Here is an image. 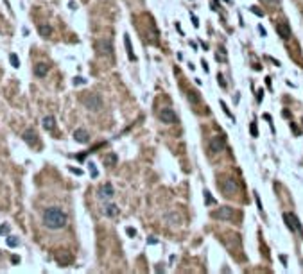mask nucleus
<instances>
[{"instance_id": "c756f323", "label": "nucleus", "mask_w": 303, "mask_h": 274, "mask_svg": "<svg viewBox=\"0 0 303 274\" xmlns=\"http://www.w3.org/2000/svg\"><path fill=\"white\" fill-rule=\"evenodd\" d=\"M127 235H129V237H135V235H136V229H135V228H127Z\"/></svg>"}, {"instance_id": "4c0bfd02", "label": "nucleus", "mask_w": 303, "mask_h": 274, "mask_svg": "<svg viewBox=\"0 0 303 274\" xmlns=\"http://www.w3.org/2000/svg\"><path fill=\"white\" fill-rule=\"evenodd\" d=\"M68 7H70V9H77V7H75V2H68Z\"/></svg>"}, {"instance_id": "aec40b11", "label": "nucleus", "mask_w": 303, "mask_h": 274, "mask_svg": "<svg viewBox=\"0 0 303 274\" xmlns=\"http://www.w3.org/2000/svg\"><path fill=\"white\" fill-rule=\"evenodd\" d=\"M88 169H90V176H92V178H97V176H99V170L95 167V163L90 161V163H88Z\"/></svg>"}, {"instance_id": "6e6552de", "label": "nucleus", "mask_w": 303, "mask_h": 274, "mask_svg": "<svg viewBox=\"0 0 303 274\" xmlns=\"http://www.w3.org/2000/svg\"><path fill=\"white\" fill-rule=\"evenodd\" d=\"M22 138H23V142L27 143V145H34L36 142H38V135H36V131L34 129H25L23 131V135H22Z\"/></svg>"}, {"instance_id": "393cba45", "label": "nucleus", "mask_w": 303, "mask_h": 274, "mask_svg": "<svg viewBox=\"0 0 303 274\" xmlns=\"http://www.w3.org/2000/svg\"><path fill=\"white\" fill-rule=\"evenodd\" d=\"M104 161L108 163V165H113V163H117V156H115V154H110V156H108Z\"/></svg>"}, {"instance_id": "f3484780", "label": "nucleus", "mask_w": 303, "mask_h": 274, "mask_svg": "<svg viewBox=\"0 0 303 274\" xmlns=\"http://www.w3.org/2000/svg\"><path fill=\"white\" fill-rule=\"evenodd\" d=\"M38 31H40V34H42L43 38H49V36L52 34V29H50L49 25H40V27H38Z\"/></svg>"}, {"instance_id": "0eeeda50", "label": "nucleus", "mask_w": 303, "mask_h": 274, "mask_svg": "<svg viewBox=\"0 0 303 274\" xmlns=\"http://www.w3.org/2000/svg\"><path fill=\"white\" fill-rule=\"evenodd\" d=\"M113 194H115V190H113V185H111V183H106V185H102V186L99 188V197H101V199H111Z\"/></svg>"}, {"instance_id": "b1692460", "label": "nucleus", "mask_w": 303, "mask_h": 274, "mask_svg": "<svg viewBox=\"0 0 303 274\" xmlns=\"http://www.w3.org/2000/svg\"><path fill=\"white\" fill-rule=\"evenodd\" d=\"M74 84H75V86H79V84H86V79H84V77H81V75H77V77L74 79Z\"/></svg>"}, {"instance_id": "7c9ffc66", "label": "nucleus", "mask_w": 303, "mask_h": 274, "mask_svg": "<svg viewBox=\"0 0 303 274\" xmlns=\"http://www.w3.org/2000/svg\"><path fill=\"white\" fill-rule=\"evenodd\" d=\"M70 172H74V174H77V176H81V174H83V170H79V169H74V167H70Z\"/></svg>"}, {"instance_id": "7ed1b4c3", "label": "nucleus", "mask_w": 303, "mask_h": 274, "mask_svg": "<svg viewBox=\"0 0 303 274\" xmlns=\"http://www.w3.org/2000/svg\"><path fill=\"white\" fill-rule=\"evenodd\" d=\"M158 116H160V120H161L163 124H176V122H178V116H176V113H174L170 108H163V109H160Z\"/></svg>"}, {"instance_id": "6ab92c4d", "label": "nucleus", "mask_w": 303, "mask_h": 274, "mask_svg": "<svg viewBox=\"0 0 303 274\" xmlns=\"http://www.w3.org/2000/svg\"><path fill=\"white\" fill-rule=\"evenodd\" d=\"M9 61H11V66H13V68H18V66H20V59H18L16 54H9Z\"/></svg>"}, {"instance_id": "473e14b6", "label": "nucleus", "mask_w": 303, "mask_h": 274, "mask_svg": "<svg viewBox=\"0 0 303 274\" xmlns=\"http://www.w3.org/2000/svg\"><path fill=\"white\" fill-rule=\"evenodd\" d=\"M11 262H13V264H18V262H20V258H18L16 254H13V256H11Z\"/></svg>"}, {"instance_id": "39448f33", "label": "nucleus", "mask_w": 303, "mask_h": 274, "mask_svg": "<svg viewBox=\"0 0 303 274\" xmlns=\"http://www.w3.org/2000/svg\"><path fill=\"white\" fill-rule=\"evenodd\" d=\"M221 190H222L224 195H231V194H235V192L239 190V185L235 183V179L228 178V179H224L222 183H221Z\"/></svg>"}, {"instance_id": "cd10ccee", "label": "nucleus", "mask_w": 303, "mask_h": 274, "mask_svg": "<svg viewBox=\"0 0 303 274\" xmlns=\"http://www.w3.org/2000/svg\"><path fill=\"white\" fill-rule=\"evenodd\" d=\"M251 13H255L257 16H264V11H262V9H257V7H251Z\"/></svg>"}, {"instance_id": "ddd939ff", "label": "nucleus", "mask_w": 303, "mask_h": 274, "mask_svg": "<svg viewBox=\"0 0 303 274\" xmlns=\"http://www.w3.org/2000/svg\"><path fill=\"white\" fill-rule=\"evenodd\" d=\"M276 31H278V34L282 36L283 40H287V38H291V27H289L287 23H280V25L276 27Z\"/></svg>"}, {"instance_id": "20e7f679", "label": "nucleus", "mask_w": 303, "mask_h": 274, "mask_svg": "<svg viewBox=\"0 0 303 274\" xmlns=\"http://www.w3.org/2000/svg\"><path fill=\"white\" fill-rule=\"evenodd\" d=\"M224 147H226V138H224V135H215V136L210 140V149L213 152H222Z\"/></svg>"}, {"instance_id": "5701e85b", "label": "nucleus", "mask_w": 303, "mask_h": 274, "mask_svg": "<svg viewBox=\"0 0 303 274\" xmlns=\"http://www.w3.org/2000/svg\"><path fill=\"white\" fill-rule=\"evenodd\" d=\"M205 199H206V204H215V199H212L208 190H205Z\"/></svg>"}, {"instance_id": "c85d7f7f", "label": "nucleus", "mask_w": 303, "mask_h": 274, "mask_svg": "<svg viewBox=\"0 0 303 274\" xmlns=\"http://www.w3.org/2000/svg\"><path fill=\"white\" fill-rule=\"evenodd\" d=\"M188 99H190L192 102H196V100H197V95H196V92H188Z\"/></svg>"}, {"instance_id": "f8f14e48", "label": "nucleus", "mask_w": 303, "mask_h": 274, "mask_svg": "<svg viewBox=\"0 0 303 274\" xmlns=\"http://www.w3.org/2000/svg\"><path fill=\"white\" fill-rule=\"evenodd\" d=\"M47 74H49V65L47 63H38L34 66V75L36 77H45Z\"/></svg>"}, {"instance_id": "412c9836", "label": "nucleus", "mask_w": 303, "mask_h": 274, "mask_svg": "<svg viewBox=\"0 0 303 274\" xmlns=\"http://www.w3.org/2000/svg\"><path fill=\"white\" fill-rule=\"evenodd\" d=\"M249 131H251V136H258V129H257V124L255 122H251V126H249Z\"/></svg>"}, {"instance_id": "423d86ee", "label": "nucleus", "mask_w": 303, "mask_h": 274, "mask_svg": "<svg viewBox=\"0 0 303 274\" xmlns=\"http://www.w3.org/2000/svg\"><path fill=\"white\" fill-rule=\"evenodd\" d=\"M283 221H285V224L289 226L291 231H298V229H301V226H300V222H298V219H296L294 213H283Z\"/></svg>"}, {"instance_id": "c9c22d12", "label": "nucleus", "mask_w": 303, "mask_h": 274, "mask_svg": "<svg viewBox=\"0 0 303 274\" xmlns=\"http://www.w3.org/2000/svg\"><path fill=\"white\" fill-rule=\"evenodd\" d=\"M264 2H269V4H274V6H278V4H280V0H264Z\"/></svg>"}, {"instance_id": "f704fd0d", "label": "nucleus", "mask_w": 303, "mask_h": 274, "mask_svg": "<svg viewBox=\"0 0 303 274\" xmlns=\"http://www.w3.org/2000/svg\"><path fill=\"white\" fill-rule=\"evenodd\" d=\"M280 260H282V264H283V265H287V256H283V254H280Z\"/></svg>"}, {"instance_id": "58836bf2", "label": "nucleus", "mask_w": 303, "mask_h": 274, "mask_svg": "<svg viewBox=\"0 0 303 274\" xmlns=\"http://www.w3.org/2000/svg\"><path fill=\"white\" fill-rule=\"evenodd\" d=\"M258 31H260L262 36H265V31H264V27H262V25H258Z\"/></svg>"}, {"instance_id": "a878e982", "label": "nucleus", "mask_w": 303, "mask_h": 274, "mask_svg": "<svg viewBox=\"0 0 303 274\" xmlns=\"http://www.w3.org/2000/svg\"><path fill=\"white\" fill-rule=\"evenodd\" d=\"M9 229H11L9 224H2V226H0V235H6V233H9Z\"/></svg>"}, {"instance_id": "9d476101", "label": "nucleus", "mask_w": 303, "mask_h": 274, "mask_svg": "<svg viewBox=\"0 0 303 274\" xmlns=\"http://www.w3.org/2000/svg\"><path fill=\"white\" fill-rule=\"evenodd\" d=\"M231 215H233V210H231V208H228V206L219 208V210L213 213V217H215V219H222V221H230Z\"/></svg>"}, {"instance_id": "4be33fe9", "label": "nucleus", "mask_w": 303, "mask_h": 274, "mask_svg": "<svg viewBox=\"0 0 303 274\" xmlns=\"http://www.w3.org/2000/svg\"><path fill=\"white\" fill-rule=\"evenodd\" d=\"M255 202H257V208H258V210H260V211H264V206H262L260 195H258V194H257V192H255Z\"/></svg>"}, {"instance_id": "9b49d317", "label": "nucleus", "mask_w": 303, "mask_h": 274, "mask_svg": "<svg viewBox=\"0 0 303 274\" xmlns=\"http://www.w3.org/2000/svg\"><path fill=\"white\" fill-rule=\"evenodd\" d=\"M74 140H75L77 143H88L90 136H88V133H86L84 129H77V131L74 133Z\"/></svg>"}, {"instance_id": "72a5a7b5", "label": "nucleus", "mask_w": 303, "mask_h": 274, "mask_svg": "<svg viewBox=\"0 0 303 274\" xmlns=\"http://www.w3.org/2000/svg\"><path fill=\"white\" fill-rule=\"evenodd\" d=\"M192 23H194V27H197V25H199L197 18H196V16H194V14H192Z\"/></svg>"}, {"instance_id": "1a4fd4ad", "label": "nucleus", "mask_w": 303, "mask_h": 274, "mask_svg": "<svg viewBox=\"0 0 303 274\" xmlns=\"http://www.w3.org/2000/svg\"><path fill=\"white\" fill-rule=\"evenodd\" d=\"M97 49H99V52L104 54V56H110V54L113 52V47H111L110 40H99L97 41Z\"/></svg>"}, {"instance_id": "a211bd4d", "label": "nucleus", "mask_w": 303, "mask_h": 274, "mask_svg": "<svg viewBox=\"0 0 303 274\" xmlns=\"http://www.w3.org/2000/svg\"><path fill=\"white\" fill-rule=\"evenodd\" d=\"M6 244H7L9 247H18V245H20V238H18V237H7V238H6Z\"/></svg>"}, {"instance_id": "dca6fc26", "label": "nucleus", "mask_w": 303, "mask_h": 274, "mask_svg": "<svg viewBox=\"0 0 303 274\" xmlns=\"http://www.w3.org/2000/svg\"><path fill=\"white\" fill-rule=\"evenodd\" d=\"M54 127H56L54 116H45V118H43V129H45V131H54Z\"/></svg>"}, {"instance_id": "f257e3e1", "label": "nucleus", "mask_w": 303, "mask_h": 274, "mask_svg": "<svg viewBox=\"0 0 303 274\" xmlns=\"http://www.w3.org/2000/svg\"><path fill=\"white\" fill-rule=\"evenodd\" d=\"M66 222H68V215L59 206L45 208V211H43V224L49 229H61V228L66 226Z\"/></svg>"}, {"instance_id": "ea45409f", "label": "nucleus", "mask_w": 303, "mask_h": 274, "mask_svg": "<svg viewBox=\"0 0 303 274\" xmlns=\"http://www.w3.org/2000/svg\"><path fill=\"white\" fill-rule=\"evenodd\" d=\"M264 118H265V120H273V118H271V115H269V113H264Z\"/></svg>"}, {"instance_id": "4468645a", "label": "nucleus", "mask_w": 303, "mask_h": 274, "mask_svg": "<svg viewBox=\"0 0 303 274\" xmlns=\"http://www.w3.org/2000/svg\"><path fill=\"white\" fill-rule=\"evenodd\" d=\"M104 215L110 217V219H111V217H117V215H118V208H117L115 204H106L104 206Z\"/></svg>"}, {"instance_id": "f03ea898", "label": "nucleus", "mask_w": 303, "mask_h": 274, "mask_svg": "<svg viewBox=\"0 0 303 274\" xmlns=\"http://www.w3.org/2000/svg\"><path fill=\"white\" fill-rule=\"evenodd\" d=\"M83 102H84V106H86L88 109H92V111H97V109L102 108V100H101V97L95 95V93H90L88 97H84Z\"/></svg>"}, {"instance_id": "bb28decb", "label": "nucleus", "mask_w": 303, "mask_h": 274, "mask_svg": "<svg viewBox=\"0 0 303 274\" xmlns=\"http://www.w3.org/2000/svg\"><path fill=\"white\" fill-rule=\"evenodd\" d=\"M221 108H222V111H224V113H226V115H228V116H230V118H231V120H233V115H231V113H230V109H228V108H226V104H224V102H222V100H221Z\"/></svg>"}, {"instance_id": "2eb2a0df", "label": "nucleus", "mask_w": 303, "mask_h": 274, "mask_svg": "<svg viewBox=\"0 0 303 274\" xmlns=\"http://www.w3.org/2000/svg\"><path fill=\"white\" fill-rule=\"evenodd\" d=\"M124 43H126V49H127V56H129V59H131V61H136V56H135V52H133V47H131V40H129L127 34L124 36Z\"/></svg>"}, {"instance_id": "2f4dec72", "label": "nucleus", "mask_w": 303, "mask_h": 274, "mask_svg": "<svg viewBox=\"0 0 303 274\" xmlns=\"http://www.w3.org/2000/svg\"><path fill=\"white\" fill-rule=\"evenodd\" d=\"M217 79H219V84L222 86V88H224V86H226V83H224V79H222V75L219 74V75H217Z\"/></svg>"}, {"instance_id": "e433bc0d", "label": "nucleus", "mask_w": 303, "mask_h": 274, "mask_svg": "<svg viewBox=\"0 0 303 274\" xmlns=\"http://www.w3.org/2000/svg\"><path fill=\"white\" fill-rule=\"evenodd\" d=\"M265 84H267V88H273L271 86V77H265Z\"/></svg>"}]
</instances>
